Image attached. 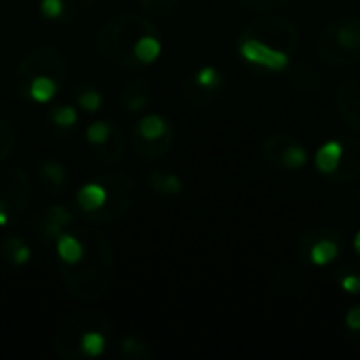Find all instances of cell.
Listing matches in <instances>:
<instances>
[{"label":"cell","mask_w":360,"mask_h":360,"mask_svg":"<svg viewBox=\"0 0 360 360\" xmlns=\"http://www.w3.org/2000/svg\"><path fill=\"white\" fill-rule=\"evenodd\" d=\"M340 156H342V141L340 139H331L327 143H323L319 150H316V156H314V167L319 173H323L325 177H329L338 165H340Z\"/></svg>","instance_id":"cell-25"},{"label":"cell","mask_w":360,"mask_h":360,"mask_svg":"<svg viewBox=\"0 0 360 360\" xmlns=\"http://www.w3.org/2000/svg\"><path fill=\"white\" fill-rule=\"evenodd\" d=\"M34 179L46 196H61L70 188V169L57 158H40L34 169Z\"/></svg>","instance_id":"cell-17"},{"label":"cell","mask_w":360,"mask_h":360,"mask_svg":"<svg viewBox=\"0 0 360 360\" xmlns=\"http://www.w3.org/2000/svg\"><path fill=\"white\" fill-rule=\"evenodd\" d=\"M0 257L11 268H23L32 262V245L17 234H11L0 240Z\"/></svg>","instance_id":"cell-22"},{"label":"cell","mask_w":360,"mask_h":360,"mask_svg":"<svg viewBox=\"0 0 360 360\" xmlns=\"http://www.w3.org/2000/svg\"><path fill=\"white\" fill-rule=\"evenodd\" d=\"M118 348H120V354H122V356H127V359L143 360L152 356L150 346H148L143 340L135 338V335H127V338H122V340H120V344H118Z\"/></svg>","instance_id":"cell-27"},{"label":"cell","mask_w":360,"mask_h":360,"mask_svg":"<svg viewBox=\"0 0 360 360\" xmlns=\"http://www.w3.org/2000/svg\"><path fill=\"white\" fill-rule=\"evenodd\" d=\"M354 249H356V253L360 255V232L356 234V238H354Z\"/></svg>","instance_id":"cell-33"},{"label":"cell","mask_w":360,"mask_h":360,"mask_svg":"<svg viewBox=\"0 0 360 360\" xmlns=\"http://www.w3.org/2000/svg\"><path fill=\"white\" fill-rule=\"evenodd\" d=\"M112 323L91 310L74 312L55 329V352L65 360L99 359L112 344Z\"/></svg>","instance_id":"cell-5"},{"label":"cell","mask_w":360,"mask_h":360,"mask_svg":"<svg viewBox=\"0 0 360 360\" xmlns=\"http://www.w3.org/2000/svg\"><path fill=\"white\" fill-rule=\"evenodd\" d=\"M38 8L40 15L51 23L74 25L93 13L95 0H40Z\"/></svg>","instance_id":"cell-16"},{"label":"cell","mask_w":360,"mask_h":360,"mask_svg":"<svg viewBox=\"0 0 360 360\" xmlns=\"http://www.w3.org/2000/svg\"><path fill=\"white\" fill-rule=\"evenodd\" d=\"M148 186L152 188V192H156L158 196H165V198H175V196H181L184 190H186V184L184 179L169 171V169H154L148 173Z\"/></svg>","instance_id":"cell-23"},{"label":"cell","mask_w":360,"mask_h":360,"mask_svg":"<svg viewBox=\"0 0 360 360\" xmlns=\"http://www.w3.org/2000/svg\"><path fill=\"white\" fill-rule=\"evenodd\" d=\"M80 114L78 108L72 103H53L46 110V124L53 135L57 137H70L78 127Z\"/></svg>","instance_id":"cell-20"},{"label":"cell","mask_w":360,"mask_h":360,"mask_svg":"<svg viewBox=\"0 0 360 360\" xmlns=\"http://www.w3.org/2000/svg\"><path fill=\"white\" fill-rule=\"evenodd\" d=\"M154 99V84L150 78L146 76H135L133 80H129L122 91H120V108L127 114H139L143 110H148V105Z\"/></svg>","instance_id":"cell-18"},{"label":"cell","mask_w":360,"mask_h":360,"mask_svg":"<svg viewBox=\"0 0 360 360\" xmlns=\"http://www.w3.org/2000/svg\"><path fill=\"white\" fill-rule=\"evenodd\" d=\"M137 200V186L124 173H101L84 181L76 196V213L93 226L122 219Z\"/></svg>","instance_id":"cell-3"},{"label":"cell","mask_w":360,"mask_h":360,"mask_svg":"<svg viewBox=\"0 0 360 360\" xmlns=\"http://www.w3.org/2000/svg\"><path fill=\"white\" fill-rule=\"evenodd\" d=\"M268 2H270V4H272V6H274V8H276V6H278V4H281V2H283V0H268Z\"/></svg>","instance_id":"cell-34"},{"label":"cell","mask_w":360,"mask_h":360,"mask_svg":"<svg viewBox=\"0 0 360 360\" xmlns=\"http://www.w3.org/2000/svg\"><path fill=\"white\" fill-rule=\"evenodd\" d=\"M240 6H245V8H249V11H262V13H266V11H274V6L268 2V0H236Z\"/></svg>","instance_id":"cell-32"},{"label":"cell","mask_w":360,"mask_h":360,"mask_svg":"<svg viewBox=\"0 0 360 360\" xmlns=\"http://www.w3.org/2000/svg\"><path fill=\"white\" fill-rule=\"evenodd\" d=\"M68 78L65 55L51 44L32 49L15 70L17 93L32 103H51Z\"/></svg>","instance_id":"cell-4"},{"label":"cell","mask_w":360,"mask_h":360,"mask_svg":"<svg viewBox=\"0 0 360 360\" xmlns=\"http://www.w3.org/2000/svg\"><path fill=\"white\" fill-rule=\"evenodd\" d=\"M264 158L281 169L287 171H297L308 162V150L304 143L291 135H272L264 141L262 146Z\"/></svg>","instance_id":"cell-14"},{"label":"cell","mask_w":360,"mask_h":360,"mask_svg":"<svg viewBox=\"0 0 360 360\" xmlns=\"http://www.w3.org/2000/svg\"><path fill=\"white\" fill-rule=\"evenodd\" d=\"M338 110L342 118L352 127L360 131V78H348L346 82L340 84L338 95H335Z\"/></svg>","instance_id":"cell-19"},{"label":"cell","mask_w":360,"mask_h":360,"mask_svg":"<svg viewBox=\"0 0 360 360\" xmlns=\"http://www.w3.org/2000/svg\"><path fill=\"white\" fill-rule=\"evenodd\" d=\"M57 268L68 291L80 302L101 300L114 281V249L108 236L91 226H72L55 243Z\"/></svg>","instance_id":"cell-1"},{"label":"cell","mask_w":360,"mask_h":360,"mask_svg":"<svg viewBox=\"0 0 360 360\" xmlns=\"http://www.w3.org/2000/svg\"><path fill=\"white\" fill-rule=\"evenodd\" d=\"M15 141H17L15 129L11 127L8 120L0 118V162H2L4 158L11 156V152H13V148H15Z\"/></svg>","instance_id":"cell-28"},{"label":"cell","mask_w":360,"mask_h":360,"mask_svg":"<svg viewBox=\"0 0 360 360\" xmlns=\"http://www.w3.org/2000/svg\"><path fill=\"white\" fill-rule=\"evenodd\" d=\"M76 224V213L68 205H44L30 217V232L44 247L55 243Z\"/></svg>","instance_id":"cell-11"},{"label":"cell","mask_w":360,"mask_h":360,"mask_svg":"<svg viewBox=\"0 0 360 360\" xmlns=\"http://www.w3.org/2000/svg\"><path fill=\"white\" fill-rule=\"evenodd\" d=\"M95 44L108 63L124 70H143L156 63L162 53V36L158 27L137 13L110 17L97 30Z\"/></svg>","instance_id":"cell-2"},{"label":"cell","mask_w":360,"mask_h":360,"mask_svg":"<svg viewBox=\"0 0 360 360\" xmlns=\"http://www.w3.org/2000/svg\"><path fill=\"white\" fill-rule=\"evenodd\" d=\"M291 84L302 93H316L321 86V72L310 63H297L291 70Z\"/></svg>","instance_id":"cell-26"},{"label":"cell","mask_w":360,"mask_h":360,"mask_svg":"<svg viewBox=\"0 0 360 360\" xmlns=\"http://www.w3.org/2000/svg\"><path fill=\"white\" fill-rule=\"evenodd\" d=\"M84 141L89 150L95 154V158L101 160L103 165L120 162L127 150V139H124L122 129L110 118H99L86 124Z\"/></svg>","instance_id":"cell-10"},{"label":"cell","mask_w":360,"mask_h":360,"mask_svg":"<svg viewBox=\"0 0 360 360\" xmlns=\"http://www.w3.org/2000/svg\"><path fill=\"white\" fill-rule=\"evenodd\" d=\"M175 143V124L162 114L141 116L131 133V148L141 160L165 158Z\"/></svg>","instance_id":"cell-7"},{"label":"cell","mask_w":360,"mask_h":360,"mask_svg":"<svg viewBox=\"0 0 360 360\" xmlns=\"http://www.w3.org/2000/svg\"><path fill=\"white\" fill-rule=\"evenodd\" d=\"M238 53H240L243 61H247L259 70H268V72H283L291 63V57L287 53L266 46L253 38L238 36Z\"/></svg>","instance_id":"cell-15"},{"label":"cell","mask_w":360,"mask_h":360,"mask_svg":"<svg viewBox=\"0 0 360 360\" xmlns=\"http://www.w3.org/2000/svg\"><path fill=\"white\" fill-rule=\"evenodd\" d=\"M356 202L360 205V190H359V194H356Z\"/></svg>","instance_id":"cell-35"},{"label":"cell","mask_w":360,"mask_h":360,"mask_svg":"<svg viewBox=\"0 0 360 360\" xmlns=\"http://www.w3.org/2000/svg\"><path fill=\"white\" fill-rule=\"evenodd\" d=\"M342 289L346 291V293H350V295H360V274H346V276H342Z\"/></svg>","instance_id":"cell-31"},{"label":"cell","mask_w":360,"mask_h":360,"mask_svg":"<svg viewBox=\"0 0 360 360\" xmlns=\"http://www.w3.org/2000/svg\"><path fill=\"white\" fill-rule=\"evenodd\" d=\"M177 4H179V0H139V6L154 17H165V15L173 13Z\"/></svg>","instance_id":"cell-29"},{"label":"cell","mask_w":360,"mask_h":360,"mask_svg":"<svg viewBox=\"0 0 360 360\" xmlns=\"http://www.w3.org/2000/svg\"><path fill=\"white\" fill-rule=\"evenodd\" d=\"M346 329H348L352 335L360 338V304L348 310V314H346Z\"/></svg>","instance_id":"cell-30"},{"label":"cell","mask_w":360,"mask_h":360,"mask_svg":"<svg viewBox=\"0 0 360 360\" xmlns=\"http://www.w3.org/2000/svg\"><path fill=\"white\" fill-rule=\"evenodd\" d=\"M297 255L312 266H329L344 249V238L331 228H312L297 243Z\"/></svg>","instance_id":"cell-12"},{"label":"cell","mask_w":360,"mask_h":360,"mask_svg":"<svg viewBox=\"0 0 360 360\" xmlns=\"http://www.w3.org/2000/svg\"><path fill=\"white\" fill-rule=\"evenodd\" d=\"M319 57L329 65H356L360 63V19L359 17H335L325 25L316 40Z\"/></svg>","instance_id":"cell-6"},{"label":"cell","mask_w":360,"mask_h":360,"mask_svg":"<svg viewBox=\"0 0 360 360\" xmlns=\"http://www.w3.org/2000/svg\"><path fill=\"white\" fill-rule=\"evenodd\" d=\"M72 97H74V105L80 112H84V114H95L103 105V93L93 82H80V84H76Z\"/></svg>","instance_id":"cell-24"},{"label":"cell","mask_w":360,"mask_h":360,"mask_svg":"<svg viewBox=\"0 0 360 360\" xmlns=\"http://www.w3.org/2000/svg\"><path fill=\"white\" fill-rule=\"evenodd\" d=\"M243 38H253L266 46H272L276 51L287 53L289 57L297 51L300 44V32L297 25L293 21H289L287 17H264L257 21H251L243 32Z\"/></svg>","instance_id":"cell-9"},{"label":"cell","mask_w":360,"mask_h":360,"mask_svg":"<svg viewBox=\"0 0 360 360\" xmlns=\"http://www.w3.org/2000/svg\"><path fill=\"white\" fill-rule=\"evenodd\" d=\"M360 175V141L359 139H342V156L338 169L327 177L335 184L352 181Z\"/></svg>","instance_id":"cell-21"},{"label":"cell","mask_w":360,"mask_h":360,"mask_svg":"<svg viewBox=\"0 0 360 360\" xmlns=\"http://www.w3.org/2000/svg\"><path fill=\"white\" fill-rule=\"evenodd\" d=\"M224 86H226L224 74L215 65H202L196 72L186 76L181 84V93L188 103L196 108H205V105H211L215 99H219V95L224 93Z\"/></svg>","instance_id":"cell-13"},{"label":"cell","mask_w":360,"mask_h":360,"mask_svg":"<svg viewBox=\"0 0 360 360\" xmlns=\"http://www.w3.org/2000/svg\"><path fill=\"white\" fill-rule=\"evenodd\" d=\"M32 198V179L19 169H4L0 173V228H8L25 213Z\"/></svg>","instance_id":"cell-8"}]
</instances>
